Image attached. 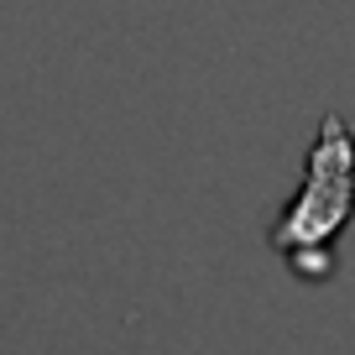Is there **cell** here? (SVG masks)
<instances>
[{
  "label": "cell",
  "mask_w": 355,
  "mask_h": 355,
  "mask_svg": "<svg viewBox=\"0 0 355 355\" xmlns=\"http://www.w3.org/2000/svg\"><path fill=\"white\" fill-rule=\"evenodd\" d=\"M350 214H355V131L345 115H324L319 136L309 146V162H303V183L282 204L266 241L282 256L329 251V241L350 225Z\"/></svg>",
  "instance_id": "6da1fadb"
}]
</instances>
